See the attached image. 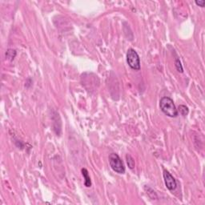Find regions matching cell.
I'll use <instances>...</instances> for the list:
<instances>
[{
	"mask_svg": "<svg viewBox=\"0 0 205 205\" xmlns=\"http://www.w3.org/2000/svg\"><path fill=\"white\" fill-rule=\"evenodd\" d=\"M179 111H180V113L183 116H186L189 112L188 107H186L185 105H180L179 106Z\"/></svg>",
	"mask_w": 205,
	"mask_h": 205,
	"instance_id": "obj_8",
	"label": "cell"
},
{
	"mask_svg": "<svg viewBox=\"0 0 205 205\" xmlns=\"http://www.w3.org/2000/svg\"><path fill=\"white\" fill-rule=\"evenodd\" d=\"M127 64L132 69L135 70H139L140 69V59L136 51L130 48L127 52Z\"/></svg>",
	"mask_w": 205,
	"mask_h": 205,
	"instance_id": "obj_3",
	"label": "cell"
},
{
	"mask_svg": "<svg viewBox=\"0 0 205 205\" xmlns=\"http://www.w3.org/2000/svg\"><path fill=\"white\" fill-rule=\"evenodd\" d=\"M196 3V4L197 6H201V7H204V5H205V1L204 0H200V1H196L195 2Z\"/></svg>",
	"mask_w": 205,
	"mask_h": 205,
	"instance_id": "obj_10",
	"label": "cell"
},
{
	"mask_svg": "<svg viewBox=\"0 0 205 205\" xmlns=\"http://www.w3.org/2000/svg\"><path fill=\"white\" fill-rule=\"evenodd\" d=\"M160 107L161 111L169 117L176 118L178 115V111L176 107L174 102L169 97H163L160 99Z\"/></svg>",
	"mask_w": 205,
	"mask_h": 205,
	"instance_id": "obj_1",
	"label": "cell"
},
{
	"mask_svg": "<svg viewBox=\"0 0 205 205\" xmlns=\"http://www.w3.org/2000/svg\"><path fill=\"white\" fill-rule=\"evenodd\" d=\"M126 160H127V165H128L130 169H133L134 168H135V160L133 159V157H132L131 155L129 154L127 155Z\"/></svg>",
	"mask_w": 205,
	"mask_h": 205,
	"instance_id": "obj_6",
	"label": "cell"
},
{
	"mask_svg": "<svg viewBox=\"0 0 205 205\" xmlns=\"http://www.w3.org/2000/svg\"><path fill=\"white\" fill-rule=\"evenodd\" d=\"M163 179H164V183H165L167 188L170 191H174L177 187L176 180L169 173V171H166V170L163 171Z\"/></svg>",
	"mask_w": 205,
	"mask_h": 205,
	"instance_id": "obj_4",
	"label": "cell"
},
{
	"mask_svg": "<svg viewBox=\"0 0 205 205\" xmlns=\"http://www.w3.org/2000/svg\"><path fill=\"white\" fill-rule=\"evenodd\" d=\"M16 55V51L13 49H8L6 52V57L10 60H13Z\"/></svg>",
	"mask_w": 205,
	"mask_h": 205,
	"instance_id": "obj_7",
	"label": "cell"
},
{
	"mask_svg": "<svg viewBox=\"0 0 205 205\" xmlns=\"http://www.w3.org/2000/svg\"><path fill=\"white\" fill-rule=\"evenodd\" d=\"M109 163L111 168L113 171L117 172L119 174H124L125 173V167L124 165L123 161L115 153H111L109 155Z\"/></svg>",
	"mask_w": 205,
	"mask_h": 205,
	"instance_id": "obj_2",
	"label": "cell"
},
{
	"mask_svg": "<svg viewBox=\"0 0 205 205\" xmlns=\"http://www.w3.org/2000/svg\"><path fill=\"white\" fill-rule=\"evenodd\" d=\"M81 171L83 176L84 178V185L87 188H89V187L91 186V178L90 176H89V173H88V171L86 168H83Z\"/></svg>",
	"mask_w": 205,
	"mask_h": 205,
	"instance_id": "obj_5",
	"label": "cell"
},
{
	"mask_svg": "<svg viewBox=\"0 0 205 205\" xmlns=\"http://www.w3.org/2000/svg\"><path fill=\"white\" fill-rule=\"evenodd\" d=\"M175 66H176V68L177 70H178L179 72L182 73L183 71V69L181 62H180V59H178V58H176V60H175Z\"/></svg>",
	"mask_w": 205,
	"mask_h": 205,
	"instance_id": "obj_9",
	"label": "cell"
}]
</instances>
